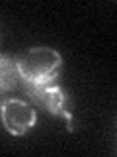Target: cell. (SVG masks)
<instances>
[{
	"instance_id": "6da1fadb",
	"label": "cell",
	"mask_w": 117,
	"mask_h": 157,
	"mask_svg": "<svg viewBox=\"0 0 117 157\" xmlns=\"http://www.w3.org/2000/svg\"><path fill=\"white\" fill-rule=\"evenodd\" d=\"M16 63L20 78L23 82L53 85L58 77V71H61L62 57L53 47H31L23 55H20Z\"/></svg>"
},
{
	"instance_id": "277c9868",
	"label": "cell",
	"mask_w": 117,
	"mask_h": 157,
	"mask_svg": "<svg viewBox=\"0 0 117 157\" xmlns=\"http://www.w3.org/2000/svg\"><path fill=\"white\" fill-rule=\"evenodd\" d=\"M20 81L18 63L8 55H0V92L14 90Z\"/></svg>"
},
{
	"instance_id": "3957f363",
	"label": "cell",
	"mask_w": 117,
	"mask_h": 157,
	"mask_svg": "<svg viewBox=\"0 0 117 157\" xmlns=\"http://www.w3.org/2000/svg\"><path fill=\"white\" fill-rule=\"evenodd\" d=\"M0 116H2V126L12 136H23L37 122V114L33 106H29L27 102L16 100V98H8L2 102Z\"/></svg>"
},
{
	"instance_id": "7a4b0ae2",
	"label": "cell",
	"mask_w": 117,
	"mask_h": 157,
	"mask_svg": "<svg viewBox=\"0 0 117 157\" xmlns=\"http://www.w3.org/2000/svg\"><path fill=\"white\" fill-rule=\"evenodd\" d=\"M23 88H26L27 96L31 98L33 102H37L39 106L47 108L51 114L65 118L68 132L74 130V126H72V114H70V110H68L66 92L62 90L61 86L47 85V82H41V85H35V82H23Z\"/></svg>"
}]
</instances>
